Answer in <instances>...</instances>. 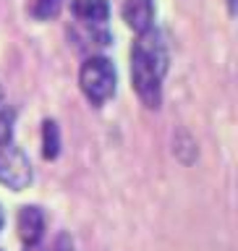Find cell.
Here are the masks:
<instances>
[{
  "instance_id": "52a82bcc",
  "label": "cell",
  "mask_w": 238,
  "mask_h": 251,
  "mask_svg": "<svg viewBox=\"0 0 238 251\" xmlns=\"http://www.w3.org/2000/svg\"><path fill=\"white\" fill-rule=\"evenodd\" d=\"M60 152V128L55 121H45L42 123V154L45 160H55Z\"/></svg>"
},
{
  "instance_id": "5b68a950",
  "label": "cell",
  "mask_w": 238,
  "mask_h": 251,
  "mask_svg": "<svg viewBox=\"0 0 238 251\" xmlns=\"http://www.w3.org/2000/svg\"><path fill=\"white\" fill-rule=\"evenodd\" d=\"M16 227L19 235L24 238V243H39L45 230V215L39 207H21L19 217H16Z\"/></svg>"
},
{
  "instance_id": "3957f363",
  "label": "cell",
  "mask_w": 238,
  "mask_h": 251,
  "mask_svg": "<svg viewBox=\"0 0 238 251\" xmlns=\"http://www.w3.org/2000/svg\"><path fill=\"white\" fill-rule=\"evenodd\" d=\"M0 183L13 188V191H24L31 183V165L29 157L24 154L21 147L13 141L0 147Z\"/></svg>"
},
{
  "instance_id": "9c48e42d",
  "label": "cell",
  "mask_w": 238,
  "mask_h": 251,
  "mask_svg": "<svg viewBox=\"0 0 238 251\" xmlns=\"http://www.w3.org/2000/svg\"><path fill=\"white\" fill-rule=\"evenodd\" d=\"M60 3L63 0H34L31 13H34L37 19H53V16L60 11Z\"/></svg>"
},
{
  "instance_id": "4fadbf2b",
  "label": "cell",
  "mask_w": 238,
  "mask_h": 251,
  "mask_svg": "<svg viewBox=\"0 0 238 251\" xmlns=\"http://www.w3.org/2000/svg\"><path fill=\"white\" fill-rule=\"evenodd\" d=\"M0 227H3V209H0Z\"/></svg>"
},
{
  "instance_id": "30bf717a",
  "label": "cell",
  "mask_w": 238,
  "mask_h": 251,
  "mask_svg": "<svg viewBox=\"0 0 238 251\" xmlns=\"http://www.w3.org/2000/svg\"><path fill=\"white\" fill-rule=\"evenodd\" d=\"M47 251H74V238H71L68 233H58Z\"/></svg>"
},
{
  "instance_id": "6da1fadb",
  "label": "cell",
  "mask_w": 238,
  "mask_h": 251,
  "mask_svg": "<svg viewBox=\"0 0 238 251\" xmlns=\"http://www.w3.org/2000/svg\"><path fill=\"white\" fill-rule=\"evenodd\" d=\"M168 45L155 26L141 31L131 47V81L147 107H160L162 76L168 74Z\"/></svg>"
},
{
  "instance_id": "7c38bea8",
  "label": "cell",
  "mask_w": 238,
  "mask_h": 251,
  "mask_svg": "<svg viewBox=\"0 0 238 251\" xmlns=\"http://www.w3.org/2000/svg\"><path fill=\"white\" fill-rule=\"evenodd\" d=\"M228 11L236 13V0H228Z\"/></svg>"
},
{
  "instance_id": "277c9868",
  "label": "cell",
  "mask_w": 238,
  "mask_h": 251,
  "mask_svg": "<svg viewBox=\"0 0 238 251\" xmlns=\"http://www.w3.org/2000/svg\"><path fill=\"white\" fill-rule=\"evenodd\" d=\"M121 16L136 34H141L155 24V3L152 0H123Z\"/></svg>"
},
{
  "instance_id": "8992f818",
  "label": "cell",
  "mask_w": 238,
  "mask_h": 251,
  "mask_svg": "<svg viewBox=\"0 0 238 251\" xmlns=\"http://www.w3.org/2000/svg\"><path fill=\"white\" fill-rule=\"evenodd\" d=\"M71 13L86 26H102L110 16L107 0H71Z\"/></svg>"
},
{
  "instance_id": "7a4b0ae2",
  "label": "cell",
  "mask_w": 238,
  "mask_h": 251,
  "mask_svg": "<svg viewBox=\"0 0 238 251\" xmlns=\"http://www.w3.org/2000/svg\"><path fill=\"white\" fill-rule=\"evenodd\" d=\"M79 86L92 105H102L115 94V66L105 55H92L79 68Z\"/></svg>"
},
{
  "instance_id": "8fae6325",
  "label": "cell",
  "mask_w": 238,
  "mask_h": 251,
  "mask_svg": "<svg viewBox=\"0 0 238 251\" xmlns=\"http://www.w3.org/2000/svg\"><path fill=\"white\" fill-rule=\"evenodd\" d=\"M24 251H42V246H39V243H26V249Z\"/></svg>"
},
{
  "instance_id": "ba28073f",
  "label": "cell",
  "mask_w": 238,
  "mask_h": 251,
  "mask_svg": "<svg viewBox=\"0 0 238 251\" xmlns=\"http://www.w3.org/2000/svg\"><path fill=\"white\" fill-rule=\"evenodd\" d=\"M13 121H16V113L11 107H3L0 110V147L11 141V133H13Z\"/></svg>"
}]
</instances>
